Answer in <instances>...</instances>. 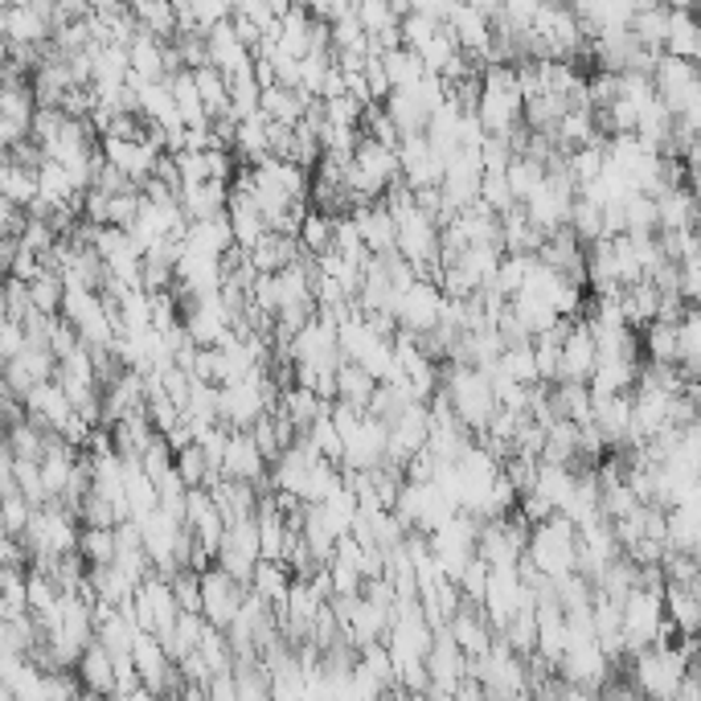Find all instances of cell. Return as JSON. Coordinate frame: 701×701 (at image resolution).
<instances>
[{
  "label": "cell",
  "instance_id": "obj_10",
  "mask_svg": "<svg viewBox=\"0 0 701 701\" xmlns=\"http://www.w3.org/2000/svg\"><path fill=\"white\" fill-rule=\"evenodd\" d=\"M230 246H234V234H230L226 214H214V218L189 221V226H184V251H193V255L221 258Z\"/></svg>",
  "mask_w": 701,
  "mask_h": 701
},
{
  "label": "cell",
  "instance_id": "obj_7",
  "mask_svg": "<svg viewBox=\"0 0 701 701\" xmlns=\"http://www.w3.org/2000/svg\"><path fill=\"white\" fill-rule=\"evenodd\" d=\"M226 480H242V484H263L267 480V460L258 456L255 439L246 431H230L226 439V451H221V468H218Z\"/></svg>",
  "mask_w": 701,
  "mask_h": 701
},
{
  "label": "cell",
  "instance_id": "obj_9",
  "mask_svg": "<svg viewBox=\"0 0 701 701\" xmlns=\"http://www.w3.org/2000/svg\"><path fill=\"white\" fill-rule=\"evenodd\" d=\"M349 218H353V226H357V234H361V246H366L373 258L394 251V218L382 209V202L378 205H353Z\"/></svg>",
  "mask_w": 701,
  "mask_h": 701
},
{
  "label": "cell",
  "instance_id": "obj_21",
  "mask_svg": "<svg viewBox=\"0 0 701 701\" xmlns=\"http://www.w3.org/2000/svg\"><path fill=\"white\" fill-rule=\"evenodd\" d=\"M657 304H661V292L652 283H632L620 292V316L632 332L636 329H648L657 320Z\"/></svg>",
  "mask_w": 701,
  "mask_h": 701
},
{
  "label": "cell",
  "instance_id": "obj_32",
  "mask_svg": "<svg viewBox=\"0 0 701 701\" xmlns=\"http://www.w3.org/2000/svg\"><path fill=\"white\" fill-rule=\"evenodd\" d=\"M497 369L509 378V382H517V386H541V382H537L534 349H530V345H513V349H505L500 353Z\"/></svg>",
  "mask_w": 701,
  "mask_h": 701
},
{
  "label": "cell",
  "instance_id": "obj_22",
  "mask_svg": "<svg viewBox=\"0 0 701 701\" xmlns=\"http://www.w3.org/2000/svg\"><path fill=\"white\" fill-rule=\"evenodd\" d=\"M382 111H386V119L394 124V131L398 136H423L426 131V111L419 107V99L410 91H390L386 99H382Z\"/></svg>",
  "mask_w": 701,
  "mask_h": 701
},
{
  "label": "cell",
  "instance_id": "obj_24",
  "mask_svg": "<svg viewBox=\"0 0 701 701\" xmlns=\"http://www.w3.org/2000/svg\"><path fill=\"white\" fill-rule=\"evenodd\" d=\"M128 13L156 41H173L177 37V17H173V4H165V0H140V4H131Z\"/></svg>",
  "mask_w": 701,
  "mask_h": 701
},
{
  "label": "cell",
  "instance_id": "obj_26",
  "mask_svg": "<svg viewBox=\"0 0 701 701\" xmlns=\"http://www.w3.org/2000/svg\"><path fill=\"white\" fill-rule=\"evenodd\" d=\"M189 74H193V87H197V99H202L209 124H214V119H221V115H226V103H230V94H226V78H221L209 62H205V66H197V71H189Z\"/></svg>",
  "mask_w": 701,
  "mask_h": 701
},
{
  "label": "cell",
  "instance_id": "obj_36",
  "mask_svg": "<svg viewBox=\"0 0 701 701\" xmlns=\"http://www.w3.org/2000/svg\"><path fill=\"white\" fill-rule=\"evenodd\" d=\"M78 558H87L91 566H111L115 562V534L111 530H78Z\"/></svg>",
  "mask_w": 701,
  "mask_h": 701
},
{
  "label": "cell",
  "instance_id": "obj_11",
  "mask_svg": "<svg viewBox=\"0 0 701 701\" xmlns=\"http://www.w3.org/2000/svg\"><path fill=\"white\" fill-rule=\"evenodd\" d=\"M246 258H251V267H255L258 276H279L283 267H292V263H299V258H308L304 251H299V242L295 239H283V234H263V239L246 251Z\"/></svg>",
  "mask_w": 701,
  "mask_h": 701
},
{
  "label": "cell",
  "instance_id": "obj_46",
  "mask_svg": "<svg viewBox=\"0 0 701 701\" xmlns=\"http://www.w3.org/2000/svg\"><path fill=\"white\" fill-rule=\"evenodd\" d=\"M131 648H136V664H140V673H144L148 681H161L165 677V657H161V648L152 645V640H131Z\"/></svg>",
  "mask_w": 701,
  "mask_h": 701
},
{
  "label": "cell",
  "instance_id": "obj_39",
  "mask_svg": "<svg viewBox=\"0 0 701 701\" xmlns=\"http://www.w3.org/2000/svg\"><path fill=\"white\" fill-rule=\"evenodd\" d=\"M168 587H173L177 611H184V615H197V611H202V583H197V574L193 571H177Z\"/></svg>",
  "mask_w": 701,
  "mask_h": 701
},
{
  "label": "cell",
  "instance_id": "obj_41",
  "mask_svg": "<svg viewBox=\"0 0 701 701\" xmlns=\"http://www.w3.org/2000/svg\"><path fill=\"white\" fill-rule=\"evenodd\" d=\"M140 468H144V476L152 480V484L173 472V451H168V443L161 439V435H152L148 447L140 451Z\"/></svg>",
  "mask_w": 701,
  "mask_h": 701
},
{
  "label": "cell",
  "instance_id": "obj_43",
  "mask_svg": "<svg viewBox=\"0 0 701 701\" xmlns=\"http://www.w3.org/2000/svg\"><path fill=\"white\" fill-rule=\"evenodd\" d=\"M509 161H513L509 140H500V136H484L480 140V173H505Z\"/></svg>",
  "mask_w": 701,
  "mask_h": 701
},
{
  "label": "cell",
  "instance_id": "obj_2",
  "mask_svg": "<svg viewBox=\"0 0 701 701\" xmlns=\"http://www.w3.org/2000/svg\"><path fill=\"white\" fill-rule=\"evenodd\" d=\"M378 463H386V423L361 415V423L353 426L341 439V472H373Z\"/></svg>",
  "mask_w": 701,
  "mask_h": 701
},
{
  "label": "cell",
  "instance_id": "obj_16",
  "mask_svg": "<svg viewBox=\"0 0 701 701\" xmlns=\"http://www.w3.org/2000/svg\"><path fill=\"white\" fill-rule=\"evenodd\" d=\"M316 99H308L304 91H288V87H271V91H258V115H267L271 124L295 128L304 119V111L313 107Z\"/></svg>",
  "mask_w": 701,
  "mask_h": 701
},
{
  "label": "cell",
  "instance_id": "obj_17",
  "mask_svg": "<svg viewBox=\"0 0 701 701\" xmlns=\"http://www.w3.org/2000/svg\"><path fill=\"white\" fill-rule=\"evenodd\" d=\"M124 50H128V71L136 78H144V82H161L165 78V41H156L152 34L136 29V37Z\"/></svg>",
  "mask_w": 701,
  "mask_h": 701
},
{
  "label": "cell",
  "instance_id": "obj_28",
  "mask_svg": "<svg viewBox=\"0 0 701 701\" xmlns=\"http://www.w3.org/2000/svg\"><path fill=\"white\" fill-rule=\"evenodd\" d=\"M373 390H378V382H373L361 366L345 361V366L336 369V398H341V403L361 406V410H366L369 398H373Z\"/></svg>",
  "mask_w": 701,
  "mask_h": 701
},
{
  "label": "cell",
  "instance_id": "obj_27",
  "mask_svg": "<svg viewBox=\"0 0 701 701\" xmlns=\"http://www.w3.org/2000/svg\"><path fill=\"white\" fill-rule=\"evenodd\" d=\"M382 71H386L390 91H410V87L423 78L419 58H415V50H406V46H398V50H386V54H382Z\"/></svg>",
  "mask_w": 701,
  "mask_h": 701
},
{
  "label": "cell",
  "instance_id": "obj_12",
  "mask_svg": "<svg viewBox=\"0 0 701 701\" xmlns=\"http://www.w3.org/2000/svg\"><path fill=\"white\" fill-rule=\"evenodd\" d=\"M664 54L681 58V62H698L701 58V29L689 4H668V37H664Z\"/></svg>",
  "mask_w": 701,
  "mask_h": 701
},
{
  "label": "cell",
  "instance_id": "obj_44",
  "mask_svg": "<svg viewBox=\"0 0 701 701\" xmlns=\"http://www.w3.org/2000/svg\"><path fill=\"white\" fill-rule=\"evenodd\" d=\"M320 111H324V124L329 128H357V119H361V107L353 103L349 94H336L329 103H320Z\"/></svg>",
  "mask_w": 701,
  "mask_h": 701
},
{
  "label": "cell",
  "instance_id": "obj_8",
  "mask_svg": "<svg viewBox=\"0 0 701 701\" xmlns=\"http://www.w3.org/2000/svg\"><path fill=\"white\" fill-rule=\"evenodd\" d=\"M443 29L456 37L460 54H472L476 62H480L484 54H488V41H493V25L484 21V13H480L476 4H451V17H447V25H443Z\"/></svg>",
  "mask_w": 701,
  "mask_h": 701
},
{
  "label": "cell",
  "instance_id": "obj_51",
  "mask_svg": "<svg viewBox=\"0 0 701 701\" xmlns=\"http://www.w3.org/2000/svg\"><path fill=\"white\" fill-rule=\"evenodd\" d=\"M136 701H152V698H144V693H140V698H136Z\"/></svg>",
  "mask_w": 701,
  "mask_h": 701
},
{
  "label": "cell",
  "instance_id": "obj_18",
  "mask_svg": "<svg viewBox=\"0 0 701 701\" xmlns=\"http://www.w3.org/2000/svg\"><path fill=\"white\" fill-rule=\"evenodd\" d=\"M574 484H578V472H574V468H553V463H537L534 493H537V497L550 500V509H553L558 517L571 509Z\"/></svg>",
  "mask_w": 701,
  "mask_h": 701
},
{
  "label": "cell",
  "instance_id": "obj_25",
  "mask_svg": "<svg viewBox=\"0 0 701 701\" xmlns=\"http://www.w3.org/2000/svg\"><path fill=\"white\" fill-rule=\"evenodd\" d=\"M288 587H292V574L283 562H255L251 571V590H255L263 603H283L288 599Z\"/></svg>",
  "mask_w": 701,
  "mask_h": 701
},
{
  "label": "cell",
  "instance_id": "obj_23",
  "mask_svg": "<svg viewBox=\"0 0 701 701\" xmlns=\"http://www.w3.org/2000/svg\"><path fill=\"white\" fill-rule=\"evenodd\" d=\"M509 316L521 324V332H525L530 341H534V336H541V332H550L553 320H558V316L550 313V304H546V299L525 295V292H517L513 299H509Z\"/></svg>",
  "mask_w": 701,
  "mask_h": 701
},
{
  "label": "cell",
  "instance_id": "obj_33",
  "mask_svg": "<svg viewBox=\"0 0 701 701\" xmlns=\"http://www.w3.org/2000/svg\"><path fill=\"white\" fill-rule=\"evenodd\" d=\"M25 288H29V308H34L37 316H58V308H62V276L41 271V276H37L34 283H25Z\"/></svg>",
  "mask_w": 701,
  "mask_h": 701
},
{
  "label": "cell",
  "instance_id": "obj_34",
  "mask_svg": "<svg viewBox=\"0 0 701 701\" xmlns=\"http://www.w3.org/2000/svg\"><path fill=\"white\" fill-rule=\"evenodd\" d=\"M456 54H460V46H456V37L447 34V29H439V34L431 37L426 46H419V50H415V58H419L423 74H443V66H447Z\"/></svg>",
  "mask_w": 701,
  "mask_h": 701
},
{
  "label": "cell",
  "instance_id": "obj_29",
  "mask_svg": "<svg viewBox=\"0 0 701 701\" xmlns=\"http://www.w3.org/2000/svg\"><path fill=\"white\" fill-rule=\"evenodd\" d=\"M640 353H648L652 366H677V329L652 320L645 336H640Z\"/></svg>",
  "mask_w": 701,
  "mask_h": 701
},
{
  "label": "cell",
  "instance_id": "obj_14",
  "mask_svg": "<svg viewBox=\"0 0 701 701\" xmlns=\"http://www.w3.org/2000/svg\"><path fill=\"white\" fill-rule=\"evenodd\" d=\"M226 197H230V184L202 181V184H181L177 205H181L184 221H202V218H214V214H226Z\"/></svg>",
  "mask_w": 701,
  "mask_h": 701
},
{
  "label": "cell",
  "instance_id": "obj_50",
  "mask_svg": "<svg viewBox=\"0 0 701 701\" xmlns=\"http://www.w3.org/2000/svg\"><path fill=\"white\" fill-rule=\"evenodd\" d=\"M4 66H9V41L0 37V71H4Z\"/></svg>",
  "mask_w": 701,
  "mask_h": 701
},
{
  "label": "cell",
  "instance_id": "obj_5",
  "mask_svg": "<svg viewBox=\"0 0 701 701\" xmlns=\"http://www.w3.org/2000/svg\"><path fill=\"white\" fill-rule=\"evenodd\" d=\"M202 583V611L209 615V624H234V615L242 608V587L234 578H226L218 566H205L197 574Z\"/></svg>",
  "mask_w": 701,
  "mask_h": 701
},
{
  "label": "cell",
  "instance_id": "obj_42",
  "mask_svg": "<svg viewBox=\"0 0 701 701\" xmlns=\"http://www.w3.org/2000/svg\"><path fill=\"white\" fill-rule=\"evenodd\" d=\"M230 9L234 4H221V0H197V4H189V17H193V29L197 34H209L214 25H221V21H230Z\"/></svg>",
  "mask_w": 701,
  "mask_h": 701
},
{
  "label": "cell",
  "instance_id": "obj_40",
  "mask_svg": "<svg viewBox=\"0 0 701 701\" xmlns=\"http://www.w3.org/2000/svg\"><path fill=\"white\" fill-rule=\"evenodd\" d=\"M29 517H34V505L21 497V493H9L0 497V521H4V534H25L29 530Z\"/></svg>",
  "mask_w": 701,
  "mask_h": 701
},
{
  "label": "cell",
  "instance_id": "obj_45",
  "mask_svg": "<svg viewBox=\"0 0 701 701\" xmlns=\"http://www.w3.org/2000/svg\"><path fill=\"white\" fill-rule=\"evenodd\" d=\"M456 640H460V648H468L472 657L488 652V632H484V624L472 620V615H456Z\"/></svg>",
  "mask_w": 701,
  "mask_h": 701
},
{
  "label": "cell",
  "instance_id": "obj_13",
  "mask_svg": "<svg viewBox=\"0 0 701 701\" xmlns=\"http://www.w3.org/2000/svg\"><path fill=\"white\" fill-rule=\"evenodd\" d=\"M627 34L636 37L645 50H652V54H664V37H668V4H652V0L632 4Z\"/></svg>",
  "mask_w": 701,
  "mask_h": 701
},
{
  "label": "cell",
  "instance_id": "obj_31",
  "mask_svg": "<svg viewBox=\"0 0 701 701\" xmlns=\"http://www.w3.org/2000/svg\"><path fill=\"white\" fill-rule=\"evenodd\" d=\"M295 242H299V251L308 258L324 255L332 246V218H324V214H316V209H308L304 214V221H299V230H295Z\"/></svg>",
  "mask_w": 701,
  "mask_h": 701
},
{
  "label": "cell",
  "instance_id": "obj_6",
  "mask_svg": "<svg viewBox=\"0 0 701 701\" xmlns=\"http://www.w3.org/2000/svg\"><path fill=\"white\" fill-rule=\"evenodd\" d=\"M595 361H599V353H595V336L587 332L583 320H574L571 336H566V341H562V349H558V382L587 386Z\"/></svg>",
  "mask_w": 701,
  "mask_h": 701
},
{
  "label": "cell",
  "instance_id": "obj_30",
  "mask_svg": "<svg viewBox=\"0 0 701 701\" xmlns=\"http://www.w3.org/2000/svg\"><path fill=\"white\" fill-rule=\"evenodd\" d=\"M541 177H546V168L537 165V161H530V156H513L509 168H505V184H509V193H513L517 205L530 202V193L541 184Z\"/></svg>",
  "mask_w": 701,
  "mask_h": 701
},
{
  "label": "cell",
  "instance_id": "obj_47",
  "mask_svg": "<svg viewBox=\"0 0 701 701\" xmlns=\"http://www.w3.org/2000/svg\"><path fill=\"white\" fill-rule=\"evenodd\" d=\"M21 349H25V329L17 320H0V366L13 361Z\"/></svg>",
  "mask_w": 701,
  "mask_h": 701
},
{
  "label": "cell",
  "instance_id": "obj_38",
  "mask_svg": "<svg viewBox=\"0 0 701 701\" xmlns=\"http://www.w3.org/2000/svg\"><path fill=\"white\" fill-rule=\"evenodd\" d=\"M353 17H357V25L366 29V37H378L382 29H394L398 21H394V13H390L386 0H366V4H353Z\"/></svg>",
  "mask_w": 701,
  "mask_h": 701
},
{
  "label": "cell",
  "instance_id": "obj_20",
  "mask_svg": "<svg viewBox=\"0 0 701 701\" xmlns=\"http://www.w3.org/2000/svg\"><path fill=\"white\" fill-rule=\"evenodd\" d=\"M636 369L640 366H632V361H611V357L595 361V369H590V378H587V394L590 398L627 394V390L636 386Z\"/></svg>",
  "mask_w": 701,
  "mask_h": 701
},
{
  "label": "cell",
  "instance_id": "obj_49",
  "mask_svg": "<svg viewBox=\"0 0 701 701\" xmlns=\"http://www.w3.org/2000/svg\"><path fill=\"white\" fill-rule=\"evenodd\" d=\"M82 673H87V681H91L94 689H107L111 685V657L107 652H99V648H91V652H87V661H82Z\"/></svg>",
  "mask_w": 701,
  "mask_h": 701
},
{
  "label": "cell",
  "instance_id": "obj_35",
  "mask_svg": "<svg viewBox=\"0 0 701 701\" xmlns=\"http://www.w3.org/2000/svg\"><path fill=\"white\" fill-rule=\"evenodd\" d=\"M620 214H624V234H652L657 230V202L645 193H632L620 205Z\"/></svg>",
  "mask_w": 701,
  "mask_h": 701
},
{
  "label": "cell",
  "instance_id": "obj_48",
  "mask_svg": "<svg viewBox=\"0 0 701 701\" xmlns=\"http://www.w3.org/2000/svg\"><path fill=\"white\" fill-rule=\"evenodd\" d=\"M456 583H460V590L468 595V599H480V595H484V583H488V566H484L480 558H472V562L460 571Z\"/></svg>",
  "mask_w": 701,
  "mask_h": 701
},
{
  "label": "cell",
  "instance_id": "obj_1",
  "mask_svg": "<svg viewBox=\"0 0 701 701\" xmlns=\"http://www.w3.org/2000/svg\"><path fill=\"white\" fill-rule=\"evenodd\" d=\"M574 541H578V530H574L566 517L553 513L546 525L530 530V546H525V558L541 578H566L574 574Z\"/></svg>",
  "mask_w": 701,
  "mask_h": 701
},
{
  "label": "cell",
  "instance_id": "obj_19",
  "mask_svg": "<svg viewBox=\"0 0 701 701\" xmlns=\"http://www.w3.org/2000/svg\"><path fill=\"white\" fill-rule=\"evenodd\" d=\"M500 251L505 255H537V246H541V230H534L530 226V218H525V209L521 205H513L509 214H500Z\"/></svg>",
  "mask_w": 701,
  "mask_h": 701
},
{
  "label": "cell",
  "instance_id": "obj_15",
  "mask_svg": "<svg viewBox=\"0 0 701 701\" xmlns=\"http://www.w3.org/2000/svg\"><path fill=\"white\" fill-rule=\"evenodd\" d=\"M657 202V230L661 234H677V230H693L698 221V205H693V189H664Z\"/></svg>",
  "mask_w": 701,
  "mask_h": 701
},
{
  "label": "cell",
  "instance_id": "obj_3",
  "mask_svg": "<svg viewBox=\"0 0 701 701\" xmlns=\"http://www.w3.org/2000/svg\"><path fill=\"white\" fill-rule=\"evenodd\" d=\"M398 181L415 193V189H439L443 161L426 148L423 136H406L398 144Z\"/></svg>",
  "mask_w": 701,
  "mask_h": 701
},
{
  "label": "cell",
  "instance_id": "obj_37",
  "mask_svg": "<svg viewBox=\"0 0 701 701\" xmlns=\"http://www.w3.org/2000/svg\"><path fill=\"white\" fill-rule=\"evenodd\" d=\"M304 439L313 443V451L324 463H332V468L341 463V435H336V426L329 423V415H324V419H316V423L308 426V435H304Z\"/></svg>",
  "mask_w": 701,
  "mask_h": 701
},
{
  "label": "cell",
  "instance_id": "obj_4",
  "mask_svg": "<svg viewBox=\"0 0 701 701\" xmlns=\"http://www.w3.org/2000/svg\"><path fill=\"white\" fill-rule=\"evenodd\" d=\"M99 156H103L111 168H119L131 184H144L148 177H152V165H156L161 152L148 144V136L144 140H111V136H103Z\"/></svg>",
  "mask_w": 701,
  "mask_h": 701
}]
</instances>
